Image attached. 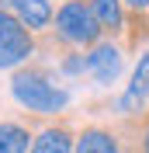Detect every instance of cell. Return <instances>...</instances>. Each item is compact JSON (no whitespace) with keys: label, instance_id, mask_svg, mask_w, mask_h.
<instances>
[{"label":"cell","instance_id":"cell-1","mask_svg":"<svg viewBox=\"0 0 149 153\" xmlns=\"http://www.w3.org/2000/svg\"><path fill=\"white\" fill-rule=\"evenodd\" d=\"M10 91H14V97L28 111H38V115H56L69 105V94L63 87H56L42 70H21V73H14Z\"/></svg>","mask_w":149,"mask_h":153},{"label":"cell","instance_id":"cell-2","mask_svg":"<svg viewBox=\"0 0 149 153\" xmlns=\"http://www.w3.org/2000/svg\"><path fill=\"white\" fill-rule=\"evenodd\" d=\"M56 35L69 45H97L101 28H97V21L83 0H66L56 10Z\"/></svg>","mask_w":149,"mask_h":153},{"label":"cell","instance_id":"cell-3","mask_svg":"<svg viewBox=\"0 0 149 153\" xmlns=\"http://www.w3.org/2000/svg\"><path fill=\"white\" fill-rule=\"evenodd\" d=\"M87 73L97 80V84H114L121 73V49L111 42H97L87 52Z\"/></svg>","mask_w":149,"mask_h":153},{"label":"cell","instance_id":"cell-4","mask_svg":"<svg viewBox=\"0 0 149 153\" xmlns=\"http://www.w3.org/2000/svg\"><path fill=\"white\" fill-rule=\"evenodd\" d=\"M146 101H149V49L139 56V63L132 70V84L118 97V111L121 115H135V111L146 108Z\"/></svg>","mask_w":149,"mask_h":153},{"label":"cell","instance_id":"cell-5","mask_svg":"<svg viewBox=\"0 0 149 153\" xmlns=\"http://www.w3.org/2000/svg\"><path fill=\"white\" fill-rule=\"evenodd\" d=\"M0 10H10L28 31H42L52 25V4L49 0H0Z\"/></svg>","mask_w":149,"mask_h":153},{"label":"cell","instance_id":"cell-6","mask_svg":"<svg viewBox=\"0 0 149 153\" xmlns=\"http://www.w3.org/2000/svg\"><path fill=\"white\" fill-rule=\"evenodd\" d=\"M87 7L101 31H108V35L125 31V4L121 0H87Z\"/></svg>","mask_w":149,"mask_h":153},{"label":"cell","instance_id":"cell-7","mask_svg":"<svg viewBox=\"0 0 149 153\" xmlns=\"http://www.w3.org/2000/svg\"><path fill=\"white\" fill-rule=\"evenodd\" d=\"M73 153H121V146L108 129H83L73 143Z\"/></svg>","mask_w":149,"mask_h":153},{"label":"cell","instance_id":"cell-8","mask_svg":"<svg viewBox=\"0 0 149 153\" xmlns=\"http://www.w3.org/2000/svg\"><path fill=\"white\" fill-rule=\"evenodd\" d=\"M73 132L56 125V129H45V132H38L31 139V150L28 153H73Z\"/></svg>","mask_w":149,"mask_h":153},{"label":"cell","instance_id":"cell-9","mask_svg":"<svg viewBox=\"0 0 149 153\" xmlns=\"http://www.w3.org/2000/svg\"><path fill=\"white\" fill-rule=\"evenodd\" d=\"M31 49H35L31 31H24V35H18V38H10V42H4V45H0V70L21 66V63L31 56Z\"/></svg>","mask_w":149,"mask_h":153},{"label":"cell","instance_id":"cell-10","mask_svg":"<svg viewBox=\"0 0 149 153\" xmlns=\"http://www.w3.org/2000/svg\"><path fill=\"white\" fill-rule=\"evenodd\" d=\"M31 136L18 122H0V153H28Z\"/></svg>","mask_w":149,"mask_h":153},{"label":"cell","instance_id":"cell-11","mask_svg":"<svg viewBox=\"0 0 149 153\" xmlns=\"http://www.w3.org/2000/svg\"><path fill=\"white\" fill-rule=\"evenodd\" d=\"M24 31H28V28H24L10 10H0V45L10 42V38H18V35H24Z\"/></svg>","mask_w":149,"mask_h":153},{"label":"cell","instance_id":"cell-12","mask_svg":"<svg viewBox=\"0 0 149 153\" xmlns=\"http://www.w3.org/2000/svg\"><path fill=\"white\" fill-rule=\"evenodd\" d=\"M63 70H66V73H80V70H87V59L83 56H73V59L63 63Z\"/></svg>","mask_w":149,"mask_h":153},{"label":"cell","instance_id":"cell-13","mask_svg":"<svg viewBox=\"0 0 149 153\" xmlns=\"http://www.w3.org/2000/svg\"><path fill=\"white\" fill-rule=\"evenodd\" d=\"M121 4H128L132 10H146L149 7V0H121Z\"/></svg>","mask_w":149,"mask_h":153},{"label":"cell","instance_id":"cell-14","mask_svg":"<svg viewBox=\"0 0 149 153\" xmlns=\"http://www.w3.org/2000/svg\"><path fill=\"white\" fill-rule=\"evenodd\" d=\"M142 153H149V125H146V132H142Z\"/></svg>","mask_w":149,"mask_h":153}]
</instances>
